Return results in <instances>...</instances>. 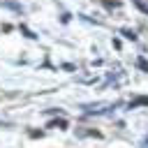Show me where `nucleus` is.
<instances>
[{"mask_svg":"<svg viewBox=\"0 0 148 148\" xmlns=\"http://www.w3.org/2000/svg\"><path fill=\"white\" fill-rule=\"evenodd\" d=\"M111 104L109 102H99V104H88V106H83L86 109V113H102L104 109H109Z\"/></svg>","mask_w":148,"mask_h":148,"instance_id":"1","label":"nucleus"},{"mask_svg":"<svg viewBox=\"0 0 148 148\" xmlns=\"http://www.w3.org/2000/svg\"><path fill=\"white\" fill-rule=\"evenodd\" d=\"M123 35H125L127 39H132V42L136 39V35H134V30H123Z\"/></svg>","mask_w":148,"mask_h":148,"instance_id":"2","label":"nucleus"},{"mask_svg":"<svg viewBox=\"0 0 148 148\" xmlns=\"http://www.w3.org/2000/svg\"><path fill=\"white\" fill-rule=\"evenodd\" d=\"M136 65H139V67H141L143 72H148V62H146L143 58H139V60H136Z\"/></svg>","mask_w":148,"mask_h":148,"instance_id":"3","label":"nucleus"},{"mask_svg":"<svg viewBox=\"0 0 148 148\" xmlns=\"http://www.w3.org/2000/svg\"><path fill=\"white\" fill-rule=\"evenodd\" d=\"M134 2H136V5H139V7H141L146 14H148V2H146V0H134Z\"/></svg>","mask_w":148,"mask_h":148,"instance_id":"4","label":"nucleus"}]
</instances>
